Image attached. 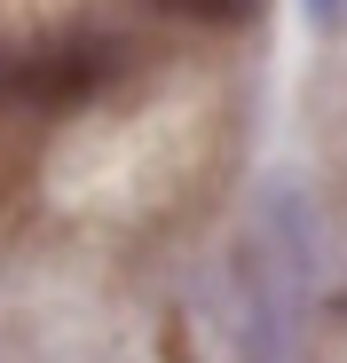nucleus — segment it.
Here are the masks:
<instances>
[{
	"instance_id": "nucleus-1",
	"label": "nucleus",
	"mask_w": 347,
	"mask_h": 363,
	"mask_svg": "<svg viewBox=\"0 0 347 363\" xmlns=\"http://www.w3.org/2000/svg\"><path fill=\"white\" fill-rule=\"evenodd\" d=\"M95 79H103V48H47L40 64L24 72V87H32V103H79V95H95Z\"/></svg>"
},
{
	"instance_id": "nucleus-2",
	"label": "nucleus",
	"mask_w": 347,
	"mask_h": 363,
	"mask_svg": "<svg viewBox=\"0 0 347 363\" xmlns=\"http://www.w3.org/2000/svg\"><path fill=\"white\" fill-rule=\"evenodd\" d=\"M158 9L190 16V24H253V16H261V0H158Z\"/></svg>"
}]
</instances>
